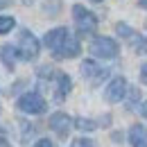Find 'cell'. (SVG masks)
<instances>
[{"label": "cell", "mask_w": 147, "mask_h": 147, "mask_svg": "<svg viewBox=\"0 0 147 147\" xmlns=\"http://www.w3.org/2000/svg\"><path fill=\"white\" fill-rule=\"evenodd\" d=\"M38 50H41L38 38L34 36L32 32H27V30H20V34H18V45H16V52H18L20 59L32 61V59H36V57H38Z\"/></svg>", "instance_id": "cell-1"}, {"label": "cell", "mask_w": 147, "mask_h": 147, "mask_svg": "<svg viewBox=\"0 0 147 147\" xmlns=\"http://www.w3.org/2000/svg\"><path fill=\"white\" fill-rule=\"evenodd\" d=\"M120 52V48H118V43L109 36H97L93 38L91 43V55L97 57V59H113V57H118Z\"/></svg>", "instance_id": "cell-2"}, {"label": "cell", "mask_w": 147, "mask_h": 147, "mask_svg": "<svg viewBox=\"0 0 147 147\" xmlns=\"http://www.w3.org/2000/svg\"><path fill=\"white\" fill-rule=\"evenodd\" d=\"M73 18H75L77 30H79L82 34H88V32H93V30L97 27V18H95V14L88 11L86 7H82V5H75V7H73Z\"/></svg>", "instance_id": "cell-3"}, {"label": "cell", "mask_w": 147, "mask_h": 147, "mask_svg": "<svg viewBox=\"0 0 147 147\" xmlns=\"http://www.w3.org/2000/svg\"><path fill=\"white\" fill-rule=\"evenodd\" d=\"M18 109L25 111V113H32V115H38V113L45 111V100L38 93H25L18 100Z\"/></svg>", "instance_id": "cell-4"}, {"label": "cell", "mask_w": 147, "mask_h": 147, "mask_svg": "<svg viewBox=\"0 0 147 147\" xmlns=\"http://www.w3.org/2000/svg\"><path fill=\"white\" fill-rule=\"evenodd\" d=\"M125 93H127V79L125 77H115V79L109 82V86L104 91V97H107V102L115 104V102H120L125 97Z\"/></svg>", "instance_id": "cell-5"}, {"label": "cell", "mask_w": 147, "mask_h": 147, "mask_svg": "<svg viewBox=\"0 0 147 147\" xmlns=\"http://www.w3.org/2000/svg\"><path fill=\"white\" fill-rule=\"evenodd\" d=\"M79 50H82L79 41L73 38V36H66V38H63V43L55 50V57H59V59H73V57L79 55Z\"/></svg>", "instance_id": "cell-6"}, {"label": "cell", "mask_w": 147, "mask_h": 147, "mask_svg": "<svg viewBox=\"0 0 147 147\" xmlns=\"http://www.w3.org/2000/svg\"><path fill=\"white\" fill-rule=\"evenodd\" d=\"M73 127V120H70V115L68 113H55V115H50V129L59 134V136H68V131Z\"/></svg>", "instance_id": "cell-7"}, {"label": "cell", "mask_w": 147, "mask_h": 147, "mask_svg": "<svg viewBox=\"0 0 147 147\" xmlns=\"http://www.w3.org/2000/svg\"><path fill=\"white\" fill-rule=\"evenodd\" d=\"M68 36V30L66 27H55V30H50L48 34H45V38H43V43L50 48V50H57L61 43H63V38Z\"/></svg>", "instance_id": "cell-8"}, {"label": "cell", "mask_w": 147, "mask_h": 147, "mask_svg": "<svg viewBox=\"0 0 147 147\" xmlns=\"http://www.w3.org/2000/svg\"><path fill=\"white\" fill-rule=\"evenodd\" d=\"M73 84H70V77L66 73H59L57 75V91H55V100L57 102H63V97L70 93Z\"/></svg>", "instance_id": "cell-9"}, {"label": "cell", "mask_w": 147, "mask_h": 147, "mask_svg": "<svg viewBox=\"0 0 147 147\" xmlns=\"http://www.w3.org/2000/svg\"><path fill=\"white\" fill-rule=\"evenodd\" d=\"M129 140H131V147H147V129L134 125L129 129Z\"/></svg>", "instance_id": "cell-10"}, {"label": "cell", "mask_w": 147, "mask_h": 147, "mask_svg": "<svg viewBox=\"0 0 147 147\" xmlns=\"http://www.w3.org/2000/svg\"><path fill=\"white\" fill-rule=\"evenodd\" d=\"M16 57H18V52H16V45H5V48H2V61H5V66H7L9 70L14 68Z\"/></svg>", "instance_id": "cell-11"}, {"label": "cell", "mask_w": 147, "mask_h": 147, "mask_svg": "<svg viewBox=\"0 0 147 147\" xmlns=\"http://www.w3.org/2000/svg\"><path fill=\"white\" fill-rule=\"evenodd\" d=\"M75 127L79 129V131H93V129H97V122H93L88 118H77L75 120Z\"/></svg>", "instance_id": "cell-12"}, {"label": "cell", "mask_w": 147, "mask_h": 147, "mask_svg": "<svg viewBox=\"0 0 147 147\" xmlns=\"http://www.w3.org/2000/svg\"><path fill=\"white\" fill-rule=\"evenodd\" d=\"M16 27V20L14 16H0V34H7Z\"/></svg>", "instance_id": "cell-13"}, {"label": "cell", "mask_w": 147, "mask_h": 147, "mask_svg": "<svg viewBox=\"0 0 147 147\" xmlns=\"http://www.w3.org/2000/svg\"><path fill=\"white\" fill-rule=\"evenodd\" d=\"M115 30H118V34H120V36H131V34H134V32L129 30L127 23H118V25H115Z\"/></svg>", "instance_id": "cell-14"}, {"label": "cell", "mask_w": 147, "mask_h": 147, "mask_svg": "<svg viewBox=\"0 0 147 147\" xmlns=\"http://www.w3.org/2000/svg\"><path fill=\"white\" fill-rule=\"evenodd\" d=\"M70 147H95V145H93V140H88V138H77V140H73Z\"/></svg>", "instance_id": "cell-15"}, {"label": "cell", "mask_w": 147, "mask_h": 147, "mask_svg": "<svg viewBox=\"0 0 147 147\" xmlns=\"http://www.w3.org/2000/svg\"><path fill=\"white\" fill-rule=\"evenodd\" d=\"M34 147H55V145H52V140H48V138H41V140H38Z\"/></svg>", "instance_id": "cell-16"}, {"label": "cell", "mask_w": 147, "mask_h": 147, "mask_svg": "<svg viewBox=\"0 0 147 147\" xmlns=\"http://www.w3.org/2000/svg\"><path fill=\"white\" fill-rule=\"evenodd\" d=\"M140 82H143V84H147V63H143V66H140Z\"/></svg>", "instance_id": "cell-17"}, {"label": "cell", "mask_w": 147, "mask_h": 147, "mask_svg": "<svg viewBox=\"0 0 147 147\" xmlns=\"http://www.w3.org/2000/svg\"><path fill=\"white\" fill-rule=\"evenodd\" d=\"M140 111H143V115L147 118V102H143V104H140Z\"/></svg>", "instance_id": "cell-18"}, {"label": "cell", "mask_w": 147, "mask_h": 147, "mask_svg": "<svg viewBox=\"0 0 147 147\" xmlns=\"http://www.w3.org/2000/svg\"><path fill=\"white\" fill-rule=\"evenodd\" d=\"M138 2H140V7H145V9H147V0H138Z\"/></svg>", "instance_id": "cell-19"}, {"label": "cell", "mask_w": 147, "mask_h": 147, "mask_svg": "<svg viewBox=\"0 0 147 147\" xmlns=\"http://www.w3.org/2000/svg\"><path fill=\"white\" fill-rule=\"evenodd\" d=\"M0 147H11V145H7V143H5V140H0Z\"/></svg>", "instance_id": "cell-20"}, {"label": "cell", "mask_w": 147, "mask_h": 147, "mask_svg": "<svg viewBox=\"0 0 147 147\" xmlns=\"http://www.w3.org/2000/svg\"><path fill=\"white\" fill-rule=\"evenodd\" d=\"M5 5H7V0H0V7H5Z\"/></svg>", "instance_id": "cell-21"}, {"label": "cell", "mask_w": 147, "mask_h": 147, "mask_svg": "<svg viewBox=\"0 0 147 147\" xmlns=\"http://www.w3.org/2000/svg\"><path fill=\"white\" fill-rule=\"evenodd\" d=\"M2 136H5V131H2V129H0V140H2Z\"/></svg>", "instance_id": "cell-22"}, {"label": "cell", "mask_w": 147, "mask_h": 147, "mask_svg": "<svg viewBox=\"0 0 147 147\" xmlns=\"http://www.w3.org/2000/svg\"><path fill=\"white\" fill-rule=\"evenodd\" d=\"M93 2H102V0H93Z\"/></svg>", "instance_id": "cell-23"}]
</instances>
